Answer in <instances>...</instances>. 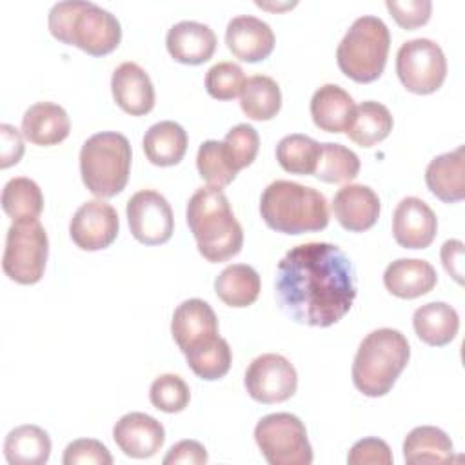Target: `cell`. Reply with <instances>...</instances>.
Segmentation results:
<instances>
[{
    "instance_id": "32",
    "label": "cell",
    "mask_w": 465,
    "mask_h": 465,
    "mask_svg": "<svg viewBox=\"0 0 465 465\" xmlns=\"http://www.w3.org/2000/svg\"><path fill=\"white\" fill-rule=\"evenodd\" d=\"M240 107L251 120H271L282 107V91L276 80L254 74L245 80L240 93Z\"/></svg>"
},
{
    "instance_id": "3",
    "label": "cell",
    "mask_w": 465,
    "mask_h": 465,
    "mask_svg": "<svg viewBox=\"0 0 465 465\" xmlns=\"http://www.w3.org/2000/svg\"><path fill=\"white\" fill-rule=\"evenodd\" d=\"M47 25L56 40L76 45L93 56L109 54L122 40L118 18L87 0L56 2L49 9Z\"/></svg>"
},
{
    "instance_id": "24",
    "label": "cell",
    "mask_w": 465,
    "mask_h": 465,
    "mask_svg": "<svg viewBox=\"0 0 465 465\" xmlns=\"http://www.w3.org/2000/svg\"><path fill=\"white\" fill-rule=\"evenodd\" d=\"M352 96L336 84H325L311 98V116L316 127L327 133L347 131L354 114Z\"/></svg>"
},
{
    "instance_id": "41",
    "label": "cell",
    "mask_w": 465,
    "mask_h": 465,
    "mask_svg": "<svg viewBox=\"0 0 465 465\" xmlns=\"http://www.w3.org/2000/svg\"><path fill=\"white\" fill-rule=\"evenodd\" d=\"M389 13L403 29H416L429 22L432 4L430 0H387Z\"/></svg>"
},
{
    "instance_id": "13",
    "label": "cell",
    "mask_w": 465,
    "mask_h": 465,
    "mask_svg": "<svg viewBox=\"0 0 465 465\" xmlns=\"http://www.w3.org/2000/svg\"><path fill=\"white\" fill-rule=\"evenodd\" d=\"M120 229L118 213L104 200L82 203L69 222V236L82 251H100L109 247Z\"/></svg>"
},
{
    "instance_id": "44",
    "label": "cell",
    "mask_w": 465,
    "mask_h": 465,
    "mask_svg": "<svg viewBox=\"0 0 465 465\" xmlns=\"http://www.w3.org/2000/svg\"><path fill=\"white\" fill-rule=\"evenodd\" d=\"M24 134L18 133V129H15L9 124H2L0 125V140H2V153H0V167L7 169L15 163L20 162L22 154H24Z\"/></svg>"
},
{
    "instance_id": "25",
    "label": "cell",
    "mask_w": 465,
    "mask_h": 465,
    "mask_svg": "<svg viewBox=\"0 0 465 465\" xmlns=\"http://www.w3.org/2000/svg\"><path fill=\"white\" fill-rule=\"evenodd\" d=\"M412 327L418 338L427 345L443 347L456 338L460 316L452 305L445 302H430L414 311Z\"/></svg>"
},
{
    "instance_id": "39",
    "label": "cell",
    "mask_w": 465,
    "mask_h": 465,
    "mask_svg": "<svg viewBox=\"0 0 465 465\" xmlns=\"http://www.w3.org/2000/svg\"><path fill=\"white\" fill-rule=\"evenodd\" d=\"M223 145L234 167L240 171L243 167H249L254 162L260 149V136L252 125L238 124L227 131L223 138Z\"/></svg>"
},
{
    "instance_id": "18",
    "label": "cell",
    "mask_w": 465,
    "mask_h": 465,
    "mask_svg": "<svg viewBox=\"0 0 465 465\" xmlns=\"http://www.w3.org/2000/svg\"><path fill=\"white\" fill-rule=\"evenodd\" d=\"M332 213L343 229L363 232L380 216V198L369 185L347 183L334 194Z\"/></svg>"
},
{
    "instance_id": "16",
    "label": "cell",
    "mask_w": 465,
    "mask_h": 465,
    "mask_svg": "<svg viewBox=\"0 0 465 465\" xmlns=\"http://www.w3.org/2000/svg\"><path fill=\"white\" fill-rule=\"evenodd\" d=\"M113 440L120 450L136 460L154 456L163 441V425L145 412H127L113 427Z\"/></svg>"
},
{
    "instance_id": "10",
    "label": "cell",
    "mask_w": 465,
    "mask_h": 465,
    "mask_svg": "<svg viewBox=\"0 0 465 465\" xmlns=\"http://www.w3.org/2000/svg\"><path fill=\"white\" fill-rule=\"evenodd\" d=\"M396 73L403 87L416 94L438 91L447 76V58L430 38H412L396 54Z\"/></svg>"
},
{
    "instance_id": "36",
    "label": "cell",
    "mask_w": 465,
    "mask_h": 465,
    "mask_svg": "<svg viewBox=\"0 0 465 465\" xmlns=\"http://www.w3.org/2000/svg\"><path fill=\"white\" fill-rule=\"evenodd\" d=\"M196 167L200 176L211 187H218V189L229 185L238 174V169L234 167L231 156L227 154L223 142H218V140H205L198 147Z\"/></svg>"
},
{
    "instance_id": "22",
    "label": "cell",
    "mask_w": 465,
    "mask_h": 465,
    "mask_svg": "<svg viewBox=\"0 0 465 465\" xmlns=\"http://www.w3.org/2000/svg\"><path fill=\"white\" fill-rule=\"evenodd\" d=\"M67 111L53 102H36L22 116V134L35 145H56L69 136Z\"/></svg>"
},
{
    "instance_id": "43",
    "label": "cell",
    "mask_w": 465,
    "mask_h": 465,
    "mask_svg": "<svg viewBox=\"0 0 465 465\" xmlns=\"http://www.w3.org/2000/svg\"><path fill=\"white\" fill-rule=\"evenodd\" d=\"M202 465L207 463V450L194 440H182L174 443L163 458V465Z\"/></svg>"
},
{
    "instance_id": "17",
    "label": "cell",
    "mask_w": 465,
    "mask_h": 465,
    "mask_svg": "<svg viewBox=\"0 0 465 465\" xmlns=\"http://www.w3.org/2000/svg\"><path fill=\"white\" fill-rule=\"evenodd\" d=\"M225 44L236 58L254 64L272 53L274 33L267 22L252 15H238L227 24Z\"/></svg>"
},
{
    "instance_id": "30",
    "label": "cell",
    "mask_w": 465,
    "mask_h": 465,
    "mask_svg": "<svg viewBox=\"0 0 465 465\" xmlns=\"http://www.w3.org/2000/svg\"><path fill=\"white\" fill-rule=\"evenodd\" d=\"M392 125L391 111L380 102L367 100L354 109L347 136L361 147H372L389 136Z\"/></svg>"
},
{
    "instance_id": "15",
    "label": "cell",
    "mask_w": 465,
    "mask_h": 465,
    "mask_svg": "<svg viewBox=\"0 0 465 465\" xmlns=\"http://www.w3.org/2000/svg\"><path fill=\"white\" fill-rule=\"evenodd\" d=\"M171 334L180 351L185 354L218 336V318L207 302L200 298L183 300L174 309Z\"/></svg>"
},
{
    "instance_id": "45",
    "label": "cell",
    "mask_w": 465,
    "mask_h": 465,
    "mask_svg": "<svg viewBox=\"0 0 465 465\" xmlns=\"http://www.w3.org/2000/svg\"><path fill=\"white\" fill-rule=\"evenodd\" d=\"M463 242L461 240H447L441 245L440 256L445 271L458 282L463 283Z\"/></svg>"
},
{
    "instance_id": "23",
    "label": "cell",
    "mask_w": 465,
    "mask_h": 465,
    "mask_svg": "<svg viewBox=\"0 0 465 465\" xmlns=\"http://www.w3.org/2000/svg\"><path fill=\"white\" fill-rule=\"evenodd\" d=\"M425 183L429 191L445 203L465 198V149L443 153L432 158L425 169Z\"/></svg>"
},
{
    "instance_id": "7",
    "label": "cell",
    "mask_w": 465,
    "mask_h": 465,
    "mask_svg": "<svg viewBox=\"0 0 465 465\" xmlns=\"http://www.w3.org/2000/svg\"><path fill=\"white\" fill-rule=\"evenodd\" d=\"M391 47L385 22L372 15L356 18L336 49L340 71L354 82L369 84L381 76Z\"/></svg>"
},
{
    "instance_id": "19",
    "label": "cell",
    "mask_w": 465,
    "mask_h": 465,
    "mask_svg": "<svg viewBox=\"0 0 465 465\" xmlns=\"http://www.w3.org/2000/svg\"><path fill=\"white\" fill-rule=\"evenodd\" d=\"M111 91L116 105L127 114L142 116L154 107L153 82L134 62H124L113 71Z\"/></svg>"
},
{
    "instance_id": "27",
    "label": "cell",
    "mask_w": 465,
    "mask_h": 465,
    "mask_svg": "<svg viewBox=\"0 0 465 465\" xmlns=\"http://www.w3.org/2000/svg\"><path fill=\"white\" fill-rule=\"evenodd\" d=\"M454 456V445L445 430L432 425L414 427L403 440V460L409 465L447 463Z\"/></svg>"
},
{
    "instance_id": "4",
    "label": "cell",
    "mask_w": 465,
    "mask_h": 465,
    "mask_svg": "<svg viewBox=\"0 0 465 465\" xmlns=\"http://www.w3.org/2000/svg\"><path fill=\"white\" fill-rule=\"evenodd\" d=\"M260 214L267 227L283 234L314 232L329 223L325 196L291 180H274L263 189Z\"/></svg>"
},
{
    "instance_id": "26",
    "label": "cell",
    "mask_w": 465,
    "mask_h": 465,
    "mask_svg": "<svg viewBox=\"0 0 465 465\" xmlns=\"http://www.w3.org/2000/svg\"><path fill=\"white\" fill-rule=\"evenodd\" d=\"M187 142V133L180 124L173 120H162L145 131L142 145L151 163L169 167L176 165L183 158Z\"/></svg>"
},
{
    "instance_id": "42",
    "label": "cell",
    "mask_w": 465,
    "mask_h": 465,
    "mask_svg": "<svg viewBox=\"0 0 465 465\" xmlns=\"http://www.w3.org/2000/svg\"><path fill=\"white\" fill-rule=\"evenodd\" d=\"M349 465H391L392 463V452L387 441L380 438H363L356 441L349 454H347Z\"/></svg>"
},
{
    "instance_id": "37",
    "label": "cell",
    "mask_w": 465,
    "mask_h": 465,
    "mask_svg": "<svg viewBox=\"0 0 465 465\" xmlns=\"http://www.w3.org/2000/svg\"><path fill=\"white\" fill-rule=\"evenodd\" d=\"M149 400L162 412H182L191 400L189 385L178 374H160L149 389Z\"/></svg>"
},
{
    "instance_id": "31",
    "label": "cell",
    "mask_w": 465,
    "mask_h": 465,
    "mask_svg": "<svg viewBox=\"0 0 465 465\" xmlns=\"http://www.w3.org/2000/svg\"><path fill=\"white\" fill-rule=\"evenodd\" d=\"M2 209L13 223L35 222L44 209L42 189L31 178H11L2 189Z\"/></svg>"
},
{
    "instance_id": "9",
    "label": "cell",
    "mask_w": 465,
    "mask_h": 465,
    "mask_svg": "<svg viewBox=\"0 0 465 465\" xmlns=\"http://www.w3.org/2000/svg\"><path fill=\"white\" fill-rule=\"evenodd\" d=\"M49 256V240L44 225L35 222L13 223L5 234L2 269L5 276L20 285L42 280Z\"/></svg>"
},
{
    "instance_id": "8",
    "label": "cell",
    "mask_w": 465,
    "mask_h": 465,
    "mask_svg": "<svg viewBox=\"0 0 465 465\" xmlns=\"http://www.w3.org/2000/svg\"><path fill=\"white\" fill-rule=\"evenodd\" d=\"M256 445L271 465H311L312 447L303 421L291 412L263 416L254 427Z\"/></svg>"
},
{
    "instance_id": "5",
    "label": "cell",
    "mask_w": 465,
    "mask_h": 465,
    "mask_svg": "<svg viewBox=\"0 0 465 465\" xmlns=\"http://www.w3.org/2000/svg\"><path fill=\"white\" fill-rule=\"evenodd\" d=\"M411 358L407 338L391 327L371 331L352 361V383L365 396H385Z\"/></svg>"
},
{
    "instance_id": "1",
    "label": "cell",
    "mask_w": 465,
    "mask_h": 465,
    "mask_svg": "<svg viewBox=\"0 0 465 465\" xmlns=\"http://www.w3.org/2000/svg\"><path fill=\"white\" fill-rule=\"evenodd\" d=\"M276 300L298 323L329 327L356 298L354 267L334 243L309 242L291 247L276 267Z\"/></svg>"
},
{
    "instance_id": "12",
    "label": "cell",
    "mask_w": 465,
    "mask_h": 465,
    "mask_svg": "<svg viewBox=\"0 0 465 465\" xmlns=\"http://www.w3.org/2000/svg\"><path fill=\"white\" fill-rule=\"evenodd\" d=\"M131 234L143 245L165 243L174 231V216L165 196L153 189L134 193L125 207Z\"/></svg>"
},
{
    "instance_id": "35",
    "label": "cell",
    "mask_w": 465,
    "mask_h": 465,
    "mask_svg": "<svg viewBox=\"0 0 465 465\" xmlns=\"http://www.w3.org/2000/svg\"><path fill=\"white\" fill-rule=\"evenodd\" d=\"M360 158L358 154L341 145L325 142L320 149V158L314 169V176L327 183H345L358 176Z\"/></svg>"
},
{
    "instance_id": "38",
    "label": "cell",
    "mask_w": 465,
    "mask_h": 465,
    "mask_svg": "<svg viewBox=\"0 0 465 465\" xmlns=\"http://www.w3.org/2000/svg\"><path fill=\"white\" fill-rule=\"evenodd\" d=\"M245 84L243 69L234 62H218L205 74V89L216 100H232Z\"/></svg>"
},
{
    "instance_id": "11",
    "label": "cell",
    "mask_w": 465,
    "mask_h": 465,
    "mask_svg": "<svg viewBox=\"0 0 465 465\" xmlns=\"http://www.w3.org/2000/svg\"><path fill=\"white\" fill-rule=\"evenodd\" d=\"M243 383L252 400L260 403H280L296 392L298 374L285 356L267 352L249 363Z\"/></svg>"
},
{
    "instance_id": "6",
    "label": "cell",
    "mask_w": 465,
    "mask_h": 465,
    "mask_svg": "<svg viewBox=\"0 0 465 465\" xmlns=\"http://www.w3.org/2000/svg\"><path fill=\"white\" fill-rule=\"evenodd\" d=\"M131 160V143L122 133H96L80 149L82 182L100 200L113 198L127 185Z\"/></svg>"
},
{
    "instance_id": "28",
    "label": "cell",
    "mask_w": 465,
    "mask_h": 465,
    "mask_svg": "<svg viewBox=\"0 0 465 465\" xmlns=\"http://www.w3.org/2000/svg\"><path fill=\"white\" fill-rule=\"evenodd\" d=\"M51 454V438L38 425L15 427L4 441V456L11 465H44Z\"/></svg>"
},
{
    "instance_id": "29",
    "label": "cell",
    "mask_w": 465,
    "mask_h": 465,
    "mask_svg": "<svg viewBox=\"0 0 465 465\" xmlns=\"http://www.w3.org/2000/svg\"><path fill=\"white\" fill-rule=\"evenodd\" d=\"M260 274L247 263L227 265L214 280L216 296L229 307H249L260 294Z\"/></svg>"
},
{
    "instance_id": "14",
    "label": "cell",
    "mask_w": 465,
    "mask_h": 465,
    "mask_svg": "<svg viewBox=\"0 0 465 465\" xmlns=\"http://www.w3.org/2000/svg\"><path fill=\"white\" fill-rule=\"evenodd\" d=\"M438 231V218L434 211L416 196L403 198L392 214V236L398 245L405 249L429 247Z\"/></svg>"
},
{
    "instance_id": "33",
    "label": "cell",
    "mask_w": 465,
    "mask_h": 465,
    "mask_svg": "<svg viewBox=\"0 0 465 465\" xmlns=\"http://www.w3.org/2000/svg\"><path fill=\"white\" fill-rule=\"evenodd\" d=\"M322 143L307 134L292 133L276 145V160L283 171L292 174H314Z\"/></svg>"
},
{
    "instance_id": "34",
    "label": "cell",
    "mask_w": 465,
    "mask_h": 465,
    "mask_svg": "<svg viewBox=\"0 0 465 465\" xmlns=\"http://www.w3.org/2000/svg\"><path fill=\"white\" fill-rule=\"evenodd\" d=\"M185 360L191 371L198 378L214 381L223 378L229 372L232 354L227 340L222 336H216L185 352Z\"/></svg>"
},
{
    "instance_id": "21",
    "label": "cell",
    "mask_w": 465,
    "mask_h": 465,
    "mask_svg": "<svg viewBox=\"0 0 465 465\" xmlns=\"http://www.w3.org/2000/svg\"><path fill=\"white\" fill-rule=\"evenodd\" d=\"M438 283L436 269L427 260L398 258L383 272L385 289L403 300H412L430 292Z\"/></svg>"
},
{
    "instance_id": "2",
    "label": "cell",
    "mask_w": 465,
    "mask_h": 465,
    "mask_svg": "<svg viewBox=\"0 0 465 465\" xmlns=\"http://www.w3.org/2000/svg\"><path fill=\"white\" fill-rule=\"evenodd\" d=\"M185 218L198 252L207 262H227L242 251L243 229L222 189L200 187L187 202Z\"/></svg>"
},
{
    "instance_id": "20",
    "label": "cell",
    "mask_w": 465,
    "mask_h": 465,
    "mask_svg": "<svg viewBox=\"0 0 465 465\" xmlns=\"http://www.w3.org/2000/svg\"><path fill=\"white\" fill-rule=\"evenodd\" d=\"M165 45L169 54L187 65H198L207 62L216 49L214 31L202 22L182 20L167 31Z\"/></svg>"
},
{
    "instance_id": "40",
    "label": "cell",
    "mask_w": 465,
    "mask_h": 465,
    "mask_svg": "<svg viewBox=\"0 0 465 465\" xmlns=\"http://www.w3.org/2000/svg\"><path fill=\"white\" fill-rule=\"evenodd\" d=\"M64 465H111L113 456L107 447L93 438H80L71 441L62 458Z\"/></svg>"
}]
</instances>
